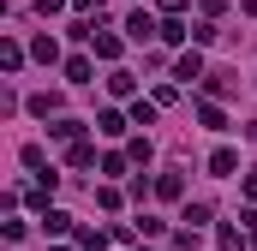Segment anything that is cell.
Masks as SVG:
<instances>
[{"label":"cell","mask_w":257,"mask_h":251,"mask_svg":"<svg viewBox=\"0 0 257 251\" xmlns=\"http://www.w3.org/2000/svg\"><path fill=\"white\" fill-rule=\"evenodd\" d=\"M197 120L209 126V132H227V114H221V108H215V102H203V108H197Z\"/></svg>","instance_id":"6da1fadb"},{"label":"cell","mask_w":257,"mask_h":251,"mask_svg":"<svg viewBox=\"0 0 257 251\" xmlns=\"http://www.w3.org/2000/svg\"><path fill=\"white\" fill-rule=\"evenodd\" d=\"M174 78H186V84H192V78H203V60H197V54H180V66H174Z\"/></svg>","instance_id":"7a4b0ae2"},{"label":"cell","mask_w":257,"mask_h":251,"mask_svg":"<svg viewBox=\"0 0 257 251\" xmlns=\"http://www.w3.org/2000/svg\"><path fill=\"white\" fill-rule=\"evenodd\" d=\"M233 168H239L233 150H215V156H209V174H233Z\"/></svg>","instance_id":"3957f363"},{"label":"cell","mask_w":257,"mask_h":251,"mask_svg":"<svg viewBox=\"0 0 257 251\" xmlns=\"http://www.w3.org/2000/svg\"><path fill=\"white\" fill-rule=\"evenodd\" d=\"M66 78H72V84H90V60H84V54H72V60H66Z\"/></svg>","instance_id":"277c9868"},{"label":"cell","mask_w":257,"mask_h":251,"mask_svg":"<svg viewBox=\"0 0 257 251\" xmlns=\"http://www.w3.org/2000/svg\"><path fill=\"white\" fill-rule=\"evenodd\" d=\"M180 191H186L180 174H162V180H156V197H180Z\"/></svg>","instance_id":"5b68a950"},{"label":"cell","mask_w":257,"mask_h":251,"mask_svg":"<svg viewBox=\"0 0 257 251\" xmlns=\"http://www.w3.org/2000/svg\"><path fill=\"white\" fill-rule=\"evenodd\" d=\"M186 36H192V24H180V18H168V24H162V42H186Z\"/></svg>","instance_id":"8992f818"},{"label":"cell","mask_w":257,"mask_h":251,"mask_svg":"<svg viewBox=\"0 0 257 251\" xmlns=\"http://www.w3.org/2000/svg\"><path fill=\"white\" fill-rule=\"evenodd\" d=\"M96 54H102V60H114V54H120V36H108V30H96Z\"/></svg>","instance_id":"52a82bcc"},{"label":"cell","mask_w":257,"mask_h":251,"mask_svg":"<svg viewBox=\"0 0 257 251\" xmlns=\"http://www.w3.org/2000/svg\"><path fill=\"white\" fill-rule=\"evenodd\" d=\"M66 162H72V168H90V162H96V150H90V144H84V138H78V144H72V156H66Z\"/></svg>","instance_id":"ba28073f"},{"label":"cell","mask_w":257,"mask_h":251,"mask_svg":"<svg viewBox=\"0 0 257 251\" xmlns=\"http://www.w3.org/2000/svg\"><path fill=\"white\" fill-rule=\"evenodd\" d=\"M0 66H6V72H18V66H24V48H18V42H6V48H0Z\"/></svg>","instance_id":"9c48e42d"},{"label":"cell","mask_w":257,"mask_h":251,"mask_svg":"<svg viewBox=\"0 0 257 251\" xmlns=\"http://www.w3.org/2000/svg\"><path fill=\"white\" fill-rule=\"evenodd\" d=\"M42 227H48V233H66V227H72V215H66V209H48V215H42Z\"/></svg>","instance_id":"30bf717a"},{"label":"cell","mask_w":257,"mask_h":251,"mask_svg":"<svg viewBox=\"0 0 257 251\" xmlns=\"http://www.w3.org/2000/svg\"><path fill=\"white\" fill-rule=\"evenodd\" d=\"M132 36H138V42H144V36H156V24H150V18H144V12H132V24H126Z\"/></svg>","instance_id":"8fae6325"},{"label":"cell","mask_w":257,"mask_h":251,"mask_svg":"<svg viewBox=\"0 0 257 251\" xmlns=\"http://www.w3.org/2000/svg\"><path fill=\"white\" fill-rule=\"evenodd\" d=\"M209 221V203H186V227H203Z\"/></svg>","instance_id":"7c38bea8"},{"label":"cell","mask_w":257,"mask_h":251,"mask_svg":"<svg viewBox=\"0 0 257 251\" xmlns=\"http://www.w3.org/2000/svg\"><path fill=\"white\" fill-rule=\"evenodd\" d=\"M221 251H245V233L239 227H221Z\"/></svg>","instance_id":"4fadbf2b"},{"label":"cell","mask_w":257,"mask_h":251,"mask_svg":"<svg viewBox=\"0 0 257 251\" xmlns=\"http://www.w3.org/2000/svg\"><path fill=\"white\" fill-rule=\"evenodd\" d=\"M96 126H102V132H108V138H120V132H126V120H120V114H114V108H108V114H102V120H96Z\"/></svg>","instance_id":"5bb4252c"},{"label":"cell","mask_w":257,"mask_h":251,"mask_svg":"<svg viewBox=\"0 0 257 251\" xmlns=\"http://www.w3.org/2000/svg\"><path fill=\"white\" fill-rule=\"evenodd\" d=\"M78 245H84V251H102V245H108V239H102L96 227H84V233H78Z\"/></svg>","instance_id":"9a60e30c"},{"label":"cell","mask_w":257,"mask_h":251,"mask_svg":"<svg viewBox=\"0 0 257 251\" xmlns=\"http://www.w3.org/2000/svg\"><path fill=\"white\" fill-rule=\"evenodd\" d=\"M245 197H257V174H245Z\"/></svg>","instance_id":"2e32d148"},{"label":"cell","mask_w":257,"mask_h":251,"mask_svg":"<svg viewBox=\"0 0 257 251\" xmlns=\"http://www.w3.org/2000/svg\"><path fill=\"white\" fill-rule=\"evenodd\" d=\"M78 6H84V12H90V6H102V0H78Z\"/></svg>","instance_id":"e0dca14e"}]
</instances>
